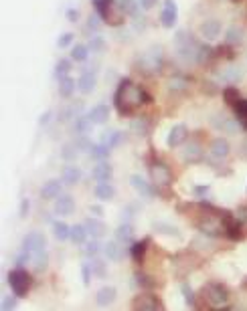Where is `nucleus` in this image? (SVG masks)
I'll return each instance as SVG.
<instances>
[{"mask_svg":"<svg viewBox=\"0 0 247 311\" xmlns=\"http://www.w3.org/2000/svg\"><path fill=\"white\" fill-rule=\"evenodd\" d=\"M53 210H55V214H59V216H69L71 212L75 210V202H73V198L71 196H59L57 200H55V206H53Z\"/></svg>","mask_w":247,"mask_h":311,"instance_id":"14","label":"nucleus"},{"mask_svg":"<svg viewBox=\"0 0 247 311\" xmlns=\"http://www.w3.org/2000/svg\"><path fill=\"white\" fill-rule=\"evenodd\" d=\"M61 158H63L65 162H73V160L77 158V146H75V143H67V146H63Z\"/></svg>","mask_w":247,"mask_h":311,"instance_id":"37","label":"nucleus"},{"mask_svg":"<svg viewBox=\"0 0 247 311\" xmlns=\"http://www.w3.org/2000/svg\"><path fill=\"white\" fill-rule=\"evenodd\" d=\"M100 251H102V244H100L98 239H96V241H91V242H87V244H85V251H83V253H85V257H98V255H100Z\"/></svg>","mask_w":247,"mask_h":311,"instance_id":"39","label":"nucleus"},{"mask_svg":"<svg viewBox=\"0 0 247 311\" xmlns=\"http://www.w3.org/2000/svg\"><path fill=\"white\" fill-rule=\"evenodd\" d=\"M130 184H132V188L140 194V196H144V198H150V196H154V190H152V186L142 178V176H138V174H132L130 176Z\"/></svg>","mask_w":247,"mask_h":311,"instance_id":"12","label":"nucleus"},{"mask_svg":"<svg viewBox=\"0 0 247 311\" xmlns=\"http://www.w3.org/2000/svg\"><path fill=\"white\" fill-rule=\"evenodd\" d=\"M195 194H197V196H207V194H209V186H197V188H195Z\"/></svg>","mask_w":247,"mask_h":311,"instance_id":"52","label":"nucleus"},{"mask_svg":"<svg viewBox=\"0 0 247 311\" xmlns=\"http://www.w3.org/2000/svg\"><path fill=\"white\" fill-rule=\"evenodd\" d=\"M73 91H75V81L71 79V77H63V79H59V95L61 97H71L73 95Z\"/></svg>","mask_w":247,"mask_h":311,"instance_id":"29","label":"nucleus"},{"mask_svg":"<svg viewBox=\"0 0 247 311\" xmlns=\"http://www.w3.org/2000/svg\"><path fill=\"white\" fill-rule=\"evenodd\" d=\"M61 180H63V184H67V186H75L79 180H81V168H77V166H65L63 168V172H61Z\"/></svg>","mask_w":247,"mask_h":311,"instance_id":"18","label":"nucleus"},{"mask_svg":"<svg viewBox=\"0 0 247 311\" xmlns=\"http://www.w3.org/2000/svg\"><path fill=\"white\" fill-rule=\"evenodd\" d=\"M47 263H49V257L45 251H39V253H33V265H35V271H45L47 269Z\"/></svg>","mask_w":247,"mask_h":311,"instance_id":"32","label":"nucleus"},{"mask_svg":"<svg viewBox=\"0 0 247 311\" xmlns=\"http://www.w3.org/2000/svg\"><path fill=\"white\" fill-rule=\"evenodd\" d=\"M136 279H138V285L146 287V289L154 287V283H152V279H150V277H146V275H136Z\"/></svg>","mask_w":247,"mask_h":311,"instance_id":"49","label":"nucleus"},{"mask_svg":"<svg viewBox=\"0 0 247 311\" xmlns=\"http://www.w3.org/2000/svg\"><path fill=\"white\" fill-rule=\"evenodd\" d=\"M122 139H124V134L122 132H106L104 136H102V141L106 143V146H109V148H116V146H120L122 143Z\"/></svg>","mask_w":247,"mask_h":311,"instance_id":"30","label":"nucleus"},{"mask_svg":"<svg viewBox=\"0 0 247 311\" xmlns=\"http://www.w3.org/2000/svg\"><path fill=\"white\" fill-rule=\"evenodd\" d=\"M154 231H160L162 235H175V237H178L177 226H170V224H164V222H154Z\"/></svg>","mask_w":247,"mask_h":311,"instance_id":"40","label":"nucleus"},{"mask_svg":"<svg viewBox=\"0 0 247 311\" xmlns=\"http://www.w3.org/2000/svg\"><path fill=\"white\" fill-rule=\"evenodd\" d=\"M89 212H93V214L102 216V206H89Z\"/></svg>","mask_w":247,"mask_h":311,"instance_id":"57","label":"nucleus"},{"mask_svg":"<svg viewBox=\"0 0 247 311\" xmlns=\"http://www.w3.org/2000/svg\"><path fill=\"white\" fill-rule=\"evenodd\" d=\"M223 99H225V103L229 105H235L239 101V91H237V87H227L225 91H223Z\"/></svg>","mask_w":247,"mask_h":311,"instance_id":"35","label":"nucleus"},{"mask_svg":"<svg viewBox=\"0 0 247 311\" xmlns=\"http://www.w3.org/2000/svg\"><path fill=\"white\" fill-rule=\"evenodd\" d=\"M67 18L69 20H77V10H67Z\"/></svg>","mask_w":247,"mask_h":311,"instance_id":"56","label":"nucleus"},{"mask_svg":"<svg viewBox=\"0 0 247 311\" xmlns=\"http://www.w3.org/2000/svg\"><path fill=\"white\" fill-rule=\"evenodd\" d=\"M8 283H10V289L16 297H25L31 289V275L23 267H16L8 273Z\"/></svg>","mask_w":247,"mask_h":311,"instance_id":"2","label":"nucleus"},{"mask_svg":"<svg viewBox=\"0 0 247 311\" xmlns=\"http://www.w3.org/2000/svg\"><path fill=\"white\" fill-rule=\"evenodd\" d=\"M96 83H98V77H96V71H85L81 73V77L77 79V89L83 93V95H89L93 89H96Z\"/></svg>","mask_w":247,"mask_h":311,"instance_id":"8","label":"nucleus"},{"mask_svg":"<svg viewBox=\"0 0 247 311\" xmlns=\"http://www.w3.org/2000/svg\"><path fill=\"white\" fill-rule=\"evenodd\" d=\"M104 253H106V257L109 261H122V257H124V246H122L120 241H109L106 246H104Z\"/></svg>","mask_w":247,"mask_h":311,"instance_id":"20","label":"nucleus"},{"mask_svg":"<svg viewBox=\"0 0 247 311\" xmlns=\"http://www.w3.org/2000/svg\"><path fill=\"white\" fill-rule=\"evenodd\" d=\"M150 176H152V182L158 184V186H168L173 182V172L162 162H154L150 166Z\"/></svg>","mask_w":247,"mask_h":311,"instance_id":"5","label":"nucleus"},{"mask_svg":"<svg viewBox=\"0 0 247 311\" xmlns=\"http://www.w3.org/2000/svg\"><path fill=\"white\" fill-rule=\"evenodd\" d=\"M93 6H96V10H98V14L109 23V25H122V10H120V6H116V2L113 0H93Z\"/></svg>","mask_w":247,"mask_h":311,"instance_id":"3","label":"nucleus"},{"mask_svg":"<svg viewBox=\"0 0 247 311\" xmlns=\"http://www.w3.org/2000/svg\"><path fill=\"white\" fill-rule=\"evenodd\" d=\"M96 123L89 119V115L87 117H83V115H79V117H75V132L79 134V136H87V134H91V128H93Z\"/></svg>","mask_w":247,"mask_h":311,"instance_id":"23","label":"nucleus"},{"mask_svg":"<svg viewBox=\"0 0 247 311\" xmlns=\"http://www.w3.org/2000/svg\"><path fill=\"white\" fill-rule=\"evenodd\" d=\"M132 132H134L136 136L144 138V136L148 134V121H146V119H134V121H132Z\"/></svg>","mask_w":247,"mask_h":311,"instance_id":"36","label":"nucleus"},{"mask_svg":"<svg viewBox=\"0 0 247 311\" xmlns=\"http://www.w3.org/2000/svg\"><path fill=\"white\" fill-rule=\"evenodd\" d=\"M71 40H73V35L71 33H63V35L57 38V47L59 49H65V47H69Z\"/></svg>","mask_w":247,"mask_h":311,"instance_id":"47","label":"nucleus"},{"mask_svg":"<svg viewBox=\"0 0 247 311\" xmlns=\"http://www.w3.org/2000/svg\"><path fill=\"white\" fill-rule=\"evenodd\" d=\"M53 235L57 241H67L71 239V226H67L63 220H57V222H53Z\"/></svg>","mask_w":247,"mask_h":311,"instance_id":"26","label":"nucleus"},{"mask_svg":"<svg viewBox=\"0 0 247 311\" xmlns=\"http://www.w3.org/2000/svg\"><path fill=\"white\" fill-rule=\"evenodd\" d=\"M229 141L225 138H217L211 141V156L213 158H217V160H223V158H227L229 156Z\"/></svg>","mask_w":247,"mask_h":311,"instance_id":"16","label":"nucleus"},{"mask_svg":"<svg viewBox=\"0 0 247 311\" xmlns=\"http://www.w3.org/2000/svg\"><path fill=\"white\" fill-rule=\"evenodd\" d=\"M91 265H81V275H83V285H89L91 281Z\"/></svg>","mask_w":247,"mask_h":311,"instance_id":"48","label":"nucleus"},{"mask_svg":"<svg viewBox=\"0 0 247 311\" xmlns=\"http://www.w3.org/2000/svg\"><path fill=\"white\" fill-rule=\"evenodd\" d=\"M109 150H111V148L102 141V143H96V146L89 148V156H91L93 160H98V162H104V160H107V156H109Z\"/></svg>","mask_w":247,"mask_h":311,"instance_id":"24","label":"nucleus"},{"mask_svg":"<svg viewBox=\"0 0 247 311\" xmlns=\"http://www.w3.org/2000/svg\"><path fill=\"white\" fill-rule=\"evenodd\" d=\"M61 184H63V180L59 182V180H47L45 184H43V188H41V196L45 198V200H55V198H59L61 196Z\"/></svg>","mask_w":247,"mask_h":311,"instance_id":"10","label":"nucleus"},{"mask_svg":"<svg viewBox=\"0 0 247 311\" xmlns=\"http://www.w3.org/2000/svg\"><path fill=\"white\" fill-rule=\"evenodd\" d=\"M47 246V239L43 233H29L25 239H23V248L29 251V253H39V251H45Z\"/></svg>","mask_w":247,"mask_h":311,"instance_id":"6","label":"nucleus"},{"mask_svg":"<svg viewBox=\"0 0 247 311\" xmlns=\"http://www.w3.org/2000/svg\"><path fill=\"white\" fill-rule=\"evenodd\" d=\"M116 107H118V113L120 115H132V111L142 103H150V95L142 89L136 87L130 79H124L116 91Z\"/></svg>","mask_w":247,"mask_h":311,"instance_id":"1","label":"nucleus"},{"mask_svg":"<svg viewBox=\"0 0 247 311\" xmlns=\"http://www.w3.org/2000/svg\"><path fill=\"white\" fill-rule=\"evenodd\" d=\"M98 27H100V23H98V16H89V25H87V29H91V31H98Z\"/></svg>","mask_w":247,"mask_h":311,"instance_id":"53","label":"nucleus"},{"mask_svg":"<svg viewBox=\"0 0 247 311\" xmlns=\"http://www.w3.org/2000/svg\"><path fill=\"white\" fill-rule=\"evenodd\" d=\"M221 79H225V81H237V79H241V71L227 69L225 73H221Z\"/></svg>","mask_w":247,"mask_h":311,"instance_id":"44","label":"nucleus"},{"mask_svg":"<svg viewBox=\"0 0 247 311\" xmlns=\"http://www.w3.org/2000/svg\"><path fill=\"white\" fill-rule=\"evenodd\" d=\"M186 136H188L186 126H184V123H177V126H173V130H170V134H168L166 143H168L170 148H178V146L186 139Z\"/></svg>","mask_w":247,"mask_h":311,"instance_id":"11","label":"nucleus"},{"mask_svg":"<svg viewBox=\"0 0 247 311\" xmlns=\"http://www.w3.org/2000/svg\"><path fill=\"white\" fill-rule=\"evenodd\" d=\"M180 291H182V295H184V299H186V303H188L191 307H195V295H193V291H191V287H188L186 283H182V285H180Z\"/></svg>","mask_w":247,"mask_h":311,"instance_id":"43","label":"nucleus"},{"mask_svg":"<svg viewBox=\"0 0 247 311\" xmlns=\"http://www.w3.org/2000/svg\"><path fill=\"white\" fill-rule=\"evenodd\" d=\"M207 299L211 301L213 307H225L227 305V301H229V291H227V287L225 285H221V283H209L207 285Z\"/></svg>","mask_w":247,"mask_h":311,"instance_id":"4","label":"nucleus"},{"mask_svg":"<svg viewBox=\"0 0 247 311\" xmlns=\"http://www.w3.org/2000/svg\"><path fill=\"white\" fill-rule=\"evenodd\" d=\"M91 271L98 277H106V263L104 261H93L91 263Z\"/></svg>","mask_w":247,"mask_h":311,"instance_id":"45","label":"nucleus"},{"mask_svg":"<svg viewBox=\"0 0 247 311\" xmlns=\"http://www.w3.org/2000/svg\"><path fill=\"white\" fill-rule=\"evenodd\" d=\"M132 237H134V229H132V224L124 222V224H120V226H118V231H116V239H118L120 242H130L132 241Z\"/></svg>","mask_w":247,"mask_h":311,"instance_id":"28","label":"nucleus"},{"mask_svg":"<svg viewBox=\"0 0 247 311\" xmlns=\"http://www.w3.org/2000/svg\"><path fill=\"white\" fill-rule=\"evenodd\" d=\"M227 40L233 43V45H235V43H241V40H243V31L237 29V27H231L229 33H227Z\"/></svg>","mask_w":247,"mask_h":311,"instance_id":"41","label":"nucleus"},{"mask_svg":"<svg viewBox=\"0 0 247 311\" xmlns=\"http://www.w3.org/2000/svg\"><path fill=\"white\" fill-rule=\"evenodd\" d=\"M71 59L77 61V63H83L87 59V47L85 45H75L73 51H71Z\"/></svg>","mask_w":247,"mask_h":311,"instance_id":"33","label":"nucleus"},{"mask_svg":"<svg viewBox=\"0 0 247 311\" xmlns=\"http://www.w3.org/2000/svg\"><path fill=\"white\" fill-rule=\"evenodd\" d=\"M71 69V63L67 59H61L59 63H57V67H55V77L57 79H63V77H67V73Z\"/></svg>","mask_w":247,"mask_h":311,"instance_id":"38","label":"nucleus"},{"mask_svg":"<svg viewBox=\"0 0 247 311\" xmlns=\"http://www.w3.org/2000/svg\"><path fill=\"white\" fill-rule=\"evenodd\" d=\"M184 160L186 162H201L203 160V148L199 143H188L184 150Z\"/></svg>","mask_w":247,"mask_h":311,"instance_id":"25","label":"nucleus"},{"mask_svg":"<svg viewBox=\"0 0 247 311\" xmlns=\"http://www.w3.org/2000/svg\"><path fill=\"white\" fill-rule=\"evenodd\" d=\"M96 196H98V200H111L113 196H116V188H113V184H109V180L106 182H100L98 186H96Z\"/></svg>","mask_w":247,"mask_h":311,"instance_id":"21","label":"nucleus"},{"mask_svg":"<svg viewBox=\"0 0 247 311\" xmlns=\"http://www.w3.org/2000/svg\"><path fill=\"white\" fill-rule=\"evenodd\" d=\"M89 47H91V51L102 53V51L106 49V43H104V38H102V36H93V38L89 40Z\"/></svg>","mask_w":247,"mask_h":311,"instance_id":"42","label":"nucleus"},{"mask_svg":"<svg viewBox=\"0 0 247 311\" xmlns=\"http://www.w3.org/2000/svg\"><path fill=\"white\" fill-rule=\"evenodd\" d=\"M87 229H85V224H75V226H71V241L75 242V244H83V242L87 241Z\"/></svg>","mask_w":247,"mask_h":311,"instance_id":"27","label":"nucleus"},{"mask_svg":"<svg viewBox=\"0 0 247 311\" xmlns=\"http://www.w3.org/2000/svg\"><path fill=\"white\" fill-rule=\"evenodd\" d=\"M2 309H14V301H12V299H8V297H6V299H4V301H2Z\"/></svg>","mask_w":247,"mask_h":311,"instance_id":"54","label":"nucleus"},{"mask_svg":"<svg viewBox=\"0 0 247 311\" xmlns=\"http://www.w3.org/2000/svg\"><path fill=\"white\" fill-rule=\"evenodd\" d=\"M178 10H177V2L175 0H164V8H162V14H160V20L166 29H173L175 23H177Z\"/></svg>","mask_w":247,"mask_h":311,"instance_id":"7","label":"nucleus"},{"mask_svg":"<svg viewBox=\"0 0 247 311\" xmlns=\"http://www.w3.org/2000/svg\"><path fill=\"white\" fill-rule=\"evenodd\" d=\"M138 4H140L144 10H150L152 6H156V0H138Z\"/></svg>","mask_w":247,"mask_h":311,"instance_id":"50","label":"nucleus"},{"mask_svg":"<svg viewBox=\"0 0 247 311\" xmlns=\"http://www.w3.org/2000/svg\"><path fill=\"white\" fill-rule=\"evenodd\" d=\"M49 119H51V111H45V113L39 117V126H43V128H45V126L49 123Z\"/></svg>","mask_w":247,"mask_h":311,"instance_id":"51","label":"nucleus"},{"mask_svg":"<svg viewBox=\"0 0 247 311\" xmlns=\"http://www.w3.org/2000/svg\"><path fill=\"white\" fill-rule=\"evenodd\" d=\"M116 297H118L116 287H113V285H104V287L96 293V303H98L100 307H107L109 303L116 301Z\"/></svg>","mask_w":247,"mask_h":311,"instance_id":"9","label":"nucleus"},{"mask_svg":"<svg viewBox=\"0 0 247 311\" xmlns=\"http://www.w3.org/2000/svg\"><path fill=\"white\" fill-rule=\"evenodd\" d=\"M83 224H85L87 233H89L93 239H100V237H104V235H106V231H107V226L104 224V222H102V220H100V218H91V216H89V218H87Z\"/></svg>","mask_w":247,"mask_h":311,"instance_id":"17","label":"nucleus"},{"mask_svg":"<svg viewBox=\"0 0 247 311\" xmlns=\"http://www.w3.org/2000/svg\"><path fill=\"white\" fill-rule=\"evenodd\" d=\"M111 174H113L111 166H109L107 162H100V164L91 170V178H93V180H98V182H106V180L111 178Z\"/></svg>","mask_w":247,"mask_h":311,"instance_id":"22","label":"nucleus"},{"mask_svg":"<svg viewBox=\"0 0 247 311\" xmlns=\"http://www.w3.org/2000/svg\"><path fill=\"white\" fill-rule=\"evenodd\" d=\"M235 113H237L239 121L243 123V128H247V99H239L235 103Z\"/></svg>","mask_w":247,"mask_h":311,"instance_id":"34","label":"nucleus"},{"mask_svg":"<svg viewBox=\"0 0 247 311\" xmlns=\"http://www.w3.org/2000/svg\"><path fill=\"white\" fill-rule=\"evenodd\" d=\"M241 156L247 160V136H245V139L241 141Z\"/></svg>","mask_w":247,"mask_h":311,"instance_id":"55","label":"nucleus"},{"mask_svg":"<svg viewBox=\"0 0 247 311\" xmlns=\"http://www.w3.org/2000/svg\"><path fill=\"white\" fill-rule=\"evenodd\" d=\"M29 210H31V200H29V198H23V200H21V206H18V216H21V218H27Z\"/></svg>","mask_w":247,"mask_h":311,"instance_id":"46","label":"nucleus"},{"mask_svg":"<svg viewBox=\"0 0 247 311\" xmlns=\"http://www.w3.org/2000/svg\"><path fill=\"white\" fill-rule=\"evenodd\" d=\"M201 35L205 36L207 40H215L217 36L221 35V23L219 20H207L201 25Z\"/></svg>","mask_w":247,"mask_h":311,"instance_id":"19","label":"nucleus"},{"mask_svg":"<svg viewBox=\"0 0 247 311\" xmlns=\"http://www.w3.org/2000/svg\"><path fill=\"white\" fill-rule=\"evenodd\" d=\"M87 115H89V119L96 126H102V123H106L107 119H109V107L106 103H98L96 107H91V111Z\"/></svg>","mask_w":247,"mask_h":311,"instance_id":"15","label":"nucleus"},{"mask_svg":"<svg viewBox=\"0 0 247 311\" xmlns=\"http://www.w3.org/2000/svg\"><path fill=\"white\" fill-rule=\"evenodd\" d=\"M134 309H146V311H154V309H162V303L154 297V295H140L134 303H132Z\"/></svg>","mask_w":247,"mask_h":311,"instance_id":"13","label":"nucleus"},{"mask_svg":"<svg viewBox=\"0 0 247 311\" xmlns=\"http://www.w3.org/2000/svg\"><path fill=\"white\" fill-rule=\"evenodd\" d=\"M148 239H144V241L140 242H134L132 244V248H130V253H132V259L136 261V263H140L142 257H144V253H146V246H148Z\"/></svg>","mask_w":247,"mask_h":311,"instance_id":"31","label":"nucleus"}]
</instances>
